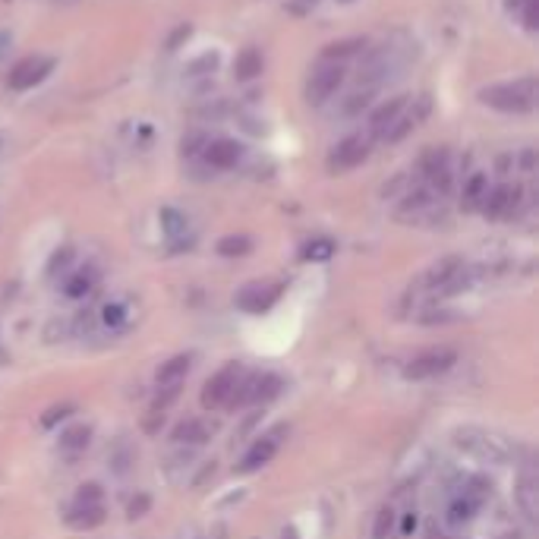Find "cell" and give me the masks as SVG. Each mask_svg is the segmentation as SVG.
<instances>
[{
    "instance_id": "6da1fadb",
    "label": "cell",
    "mask_w": 539,
    "mask_h": 539,
    "mask_svg": "<svg viewBox=\"0 0 539 539\" xmlns=\"http://www.w3.org/2000/svg\"><path fill=\"white\" fill-rule=\"evenodd\" d=\"M479 101L495 107V111H505V114H526L536 107V80H533V76H524V80L489 86L479 92Z\"/></svg>"
},
{
    "instance_id": "7a4b0ae2",
    "label": "cell",
    "mask_w": 539,
    "mask_h": 539,
    "mask_svg": "<svg viewBox=\"0 0 539 539\" xmlns=\"http://www.w3.org/2000/svg\"><path fill=\"white\" fill-rule=\"evenodd\" d=\"M454 445H458L460 451L473 454V458L489 460V464H508L514 451L501 435L486 433V429H458V433H454Z\"/></svg>"
},
{
    "instance_id": "3957f363",
    "label": "cell",
    "mask_w": 539,
    "mask_h": 539,
    "mask_svg": "<svg viewBox=\"0 0 539 539\" xmlns=\"http://www.w3.org/2000/svg\"><path fill=\"white\" fill-rule=\"evenodd\" d=\"M433 114V98L429 95H419V98H413V105L407 101L404 111L398 114V120H394L392 127L385 130V136H382V142H388V146H394V142H400L404 136H410L413 130L423 123V120Z\"/></svg>"
},
{
    "instance_id": "277c9868",
    "label": "cell",
    "mask_w": 539,
    "mask_h": 539,
    "mask_svg": "<svg viewBox=\"0 0 539 539\" xmlns=\"http://www.w3.org/2000/svg\"><path fill=\"white\" fill-rule=\"evenodd\" d=\"M344 63H334V60H325L319 70H316L313 76H309L307 82V101L309 105H325L328 98H332L334 92H338L341 86H344Z\"/></svg>"
},
{
    "instance_id": "5b68a950",
    "label": "cell",
    "mask_w": 539,
    "mask_h": 539,
    "mask_svg": "<svg viewBox=\"0 0 539 539\" xmlns=\"http://www.w3.org/2000/svg\"><path fill=\"white\" fill-rule=\"evenodd\" d=\"M369 152H373V146H369V136H347V139H341L338 146L332 148V155H328V171L332 173H344V171H353V167H359L363 161L369 158Z\"/></svg>"
},
{
    "instance_id": "8992f818",
    "label": "cell",
    "mask_w": 539,
    "mask_h": 539,
    "mask_svg": "<svg viewBox=\"0 0 539 539\" xmlns=\"http://www.w3.org/2000/svg\"><path fill=\"white\" fill-rule=\"evenodd\" d=\"M454 359H458V353L448 350V347H435V350H423L417 353V357L410 359L404 366V375L407 379H433V375L445 373V369L454 366Z\"/></svg>"
},
{
    "instance_id": "52a82bcc",
    "label": "cell",
    "mask_w": 539,
    "mask_h": 539,
    "mask_svg": "<svg viewBox=\"0 0 539 539\" xmlns=\"http://www.w3.org/2000/svg\"><path fill=\"white\" fill-rule=\"evenodd\" d=\"M240 375H243V366H240V363H227L221 373H215L212 379L206 382V388H202V407H208V410H215V407H227V400H231Z\"/></svg>"
},
{
    "instance_id": "ba28073f",
    "label": "cell",
    "mask_w": 539,
    "mask_h": 539,
    "mask_svg": "<svg viewBox=\"0 0 539 539\" xmlns=\"http://www.w3.org/2000/svg\"><path fill=\"white\" fill-rule=\"evenodd\" d=\"M520 202H524V189L518 183H501V187L489 189L486 199H483V208L479 212L486 215V218H514L520 212Z\"/></svg>"
},
{
    "instance_id": "9c48e42d",
    "label": "cell",
    "mask_w": 539,
    "mask_h": 539,
    "mask_svg": "<svg viewBox=\"0 0 539 539\" xmlns=\"http://www.w3.org/2000/svg\"><path fill=\"white\" fill-rule=\"evenodd\" d=\"M51 70H54V60L51 57H38V54H32V57H22L20 63L10 70L7 86L16 88V92H26V88L38 86V82L45 80Z\"/></svg>"
},
{
    "instance_id": "30bf717a",
    "label": "cell",
    "mask_w": 539,
    "mask_h": 539,
    "mask_svg": "<svg viewBox=\"0 0 539 539\" xmlns=\"http://www.w3.org/2000/svg\"><path fill=\"white\" fill-rule=\"evenodd\" d=\"M278 297H281V284H274V281H253V284H247L237 293V307L259 316V313H268V309L278 303Z\"/></svg>"
},
{
    "instance_id": "8fae6325",
    "label": "cell",
    "mask_w": 539,
    "mask_h": 539,
    "mask_svg": "<svg viewBox=\"0 0 539 539\" xmlns=\"http://www.w3.org/2000/svg\"><path fill=\"white\" fill-rule=\"evenodd\" d=\"M287 429L284 426H278V429H272V433H265V435H259V439L253 442V448H249L247 454H243V460H240V470L243 473H253V470H259V467H265L268 460L278 454V448H281V435H284Z\"/></svg>"
},
{
    "instance_id": "7c38bea8",
    "label": "cell",
    "mask_w": 539,
    "mask_h": 539,
    "mask_svg": "<svg viewBox=\"0 0 539 539\" xmlns=\"http://www.w3.org/2000/svg\"><path fill=\"white\" fill-rule=\"evenodd\" d=\"M400 221H429L435 218V193L429 187H419L413 193H407V199L398 208Z\"/></svg>"
},
{
    "instance_id": "4fadbf2b",
    "label": "cell",
    "mask_w": 539,
    "mask_h": 539,
    "mask_svg": "<svg viewBox=\"0 0 539 539\" xmlns=\"http://www.w3.org/2000/svg\"><path fill=\"white\" fill-rule=\"evenodd\" d=\"M407 101H410V95H394L392 101H385L382 107H375L373 117H369V136L382 139V136H385V130L392 127L394 120H398V114L404 111Z\"/></svg>"
},
{
    "instance_id": "5bb4252c",
    "label": "cell",
    "mask_w": 539,
    "mask_h": 539,
    "mask_svg": "<svg viewBox=\"0 0 539 539\" xmlns=\"http://www.w3.org/2000/svg\"><path fill=\"white\" fill-rule=\"evenodd\" d=\"M240 155H243V146L233 139H212L206 142V161L218 171H227V167H237Z\"/></svg>"
},
{
    "instance_id": "9a60e30c",
    "label": "cell",
    "mask_w": 539,
    "mask_h": 539,
    "mask_svg": "<svg viewBox=\"0 0 539 539\" xmlns=\"http://www.w3.org/2000/svg\"><path fill=\"white\" fill-rule=\"evenodd\" d=\"M105 520V505L101 501H76L67 514V524L76 526V530H92Z\"/></svg>"
},
{
    "instance_id": "2e32d148",
    "label": "cell",
    "mask_w": 539,
    "mask_h": 539,
    "mask_svg": "<svg viewBox=\"0 0 539 539\" xmlns=\"http://www.w3.org/2000/svg\"><path fill=\"white\" fill-rule=\"evenodd\" d=\"M486 193H489L486 173H470V180L464 183V193H460V208H464V212H479Z\"/></svg>"
},
{
    "instance_id": "e0dca14e",
    "label": "cell",
    "mask_w": 539,
    "mask_h": 539,
    "mask_svg": "<svg viewBox=\"0 0 539 539\" xmlns=\"http://www.w3.org/2000/svg\"><path fill=\"white\" fill-rule=\"evenodd\" d=\"M215 435V426L208 419H183L177 429H173V442H189V445H202Z\"/></svg>"
},
{
    "instance_id": "ac0fdd59",
    "label": "cell",
    "mask_w": 539,
    "mask_h": 539,
    "mask_svg": "<svg viewBox=\"0 0 539 539\" xmlns=\"http://www.w3.org/2000/svg\"><path fill=\"white\" fill-rule=\"evenodd\" d=\"M262 73V54L256 47H247V51H240L237 60H233V76L237 80H256Z\"/></svg>"
},
{
    "instance_id": "d6986e66",
    "label": "cell",
    "mask_w": 539,
    "mask_h": 539,
    "mask_svg": "<svg viewBox=\"0 0 539 539\" xmlns=\"http://www.w3.org/2000/svg\"><path fill=\"white\" fill-rule=\"evenodd\" d=\"M536 495H539L536 479H533V476H524V479H520V486H518V505H520V511H524L530 520H536V511H539Z\"/></svg>"
},
{
    "instance_id": "ffe728a7",
    "label": "cell",
    "mask_w": 539,
    "mask_h": 539,
    "mask_svg": "<svg viewBox=\"0 0 539 539\" xmlns=\"http://www.w3.org/2000/svg\"><path fill=\"white\" fill-rule=\"evenodd\" d=\"M88 439H92V429H88V426H73V429H67V433L60 435V451H70V454L82 451V448L88 445Z\"/></svg>"
},
{
    "instance_id": "44dd1931",
    "label": "cell",
    "mask_w": 539,
    "mask_h": 539,
    "mask_svg": "<svg viewBox=\"0 0 539 539\" xmlns=\"http://www.w3.org/2000/svg\"><path fill=\"white\" fill-rule=\"evenodd\" d=\"M334 256V243L328 237H316L303 247V259L307 262H328Z\"/></svg>"
},
{
    "instance_id": "7402d4cb",
    "label": "cell",
    "mask_w": 539,
    "mask_h": 539,
    "mask_svg": "<svg viewBox=\"0 0 539 539\" xmlns=\"http://www.w3.org/2000/svg\"><path fill=\"white\" fill-rule=\"evenodd\" d=\"M366 47V41L363 38H347V41H338V45H328L325 54H322V60H334V63H341V57H350V54L363 51Z\"/></svg>"
},
{
    "instance_id": "603a6c76",
    "label": "cell",
    "mask_w": 539,
    "mask_h": 539,
    "mask_svg": "<svg viewBox=\"0 0 539 539\" xmlns=\"http://www.w3.org/2000/svg\"><path fill=\"white\" fill-rule=\"evenodd\" d=\"M249 249H253V240H249V237H224L218 243L221 256H247Z\"/></svg>"
},
{
    "instance_id": "cb8c5ba5",
    "label": "cell",
    "mask_w": 539,
    "mask_h": 539,
    "mask_svg": "<svg viewBox=\"0 0 539 539\" xmlns=\"http://www.w3.org/2000/svg\"><path fill=\"white\" fill-rule=\"evenodd\" d=\"M394 518H398V514H394V508H382L379 514H375V526H373V539H388L392 536V530H394Z\"/></svg>"
},
{
    "instance_id": "d4e9b609",
    "label": "cell",
    "mask_w": 539,
    "mask_h": 539,
    "mask_svg": "<svg viewBox=\"0 0 539 539\" xmlns=\"http://www.w3.org/2000/svg\"><path fill=\"white\" fill-rule=\"evenodd\" d=\"M369 101H373V88H363V92H353L350 98H347L344 105V114L347 117H353V114H359L363 107H369Z\"/></svg>"
},
{
    "instance_id": "484cf974",
    "label": "cell",
    "mask_w": 539,
    "mask_h": 539,
    "mask_svg": "<svg viewBox=\"0 0 539 539\" xmlns=\"http://www.w3.org/2000/svg\"><path fill=\"white\" fill-rule=\"evenodd\" d=\"M92 284H95V274H92V272H80V274H76V278L67 284V293H70V297H82V293L92 291Z\"/></svg>"
},
{
    "instance_id": "4316f807",
    "label": "cell",
    "mask_w": 539,
    "mask_h": 539,
    "mask_svg": "<svg viewBox=\"0 0 539 539\" xmlns=\"http://www.w3.org/2000/svg\"><path fill=\"white\" fill-rule=\"evenodd\" d=\"M470 514H473V505H467L464 499H458L451 508H448V520H451V524H467Z\"/></svg>"
},
{
    "instance_id": "83f0119b",
    "label": "cell",
    "mask_w": 539,
    "mask_h": 539,
    "mask_svg": "<svg viewBox=\"0 0 539 539\" xmlns=\"http://www.w3.org/2000/svg\"><path fill=\"white\" fill-rule=\"evenodd\" d=\"M520 10H524V26L530 29V32H536L539 29V0H526Z\"/></svg>"
},
{
    "instance_id": "f1b7e54d",
    "label": "cell",
    "mask_w": 539,
    "mask_h": 539,
    "mask_svg": "<svg viewBox=\"0 0 539 539\" xmlns=\"http://www.w3.org/2000/svg\"><path fill=\"white\" fill-rule=\"evenodd\" d=\"M161 218L167 221L164 227H167V231H171V233H180V231H183V227H187V221L180 218L177 212H171V208H167V212H161Z\"/></svg>"
},
{
    "instance_id": "f546056e",
    "label": "cell",
    "mask_w": 539,
    "mask_h": 539,
    "mask_svg": "<svg viewBox=\"0 0 539 539\" xmlns=\"http://www.w3.org/2000/svg\"><path fill=\"white\" fill-rule=\"evenodd\" d=\"M76 501H101V486H95V483H88V486H80V493H76Z\"/></svg>"
},
{
    "instance_id": "4dcf8cb0",
    "label": "cell",
    "mask_w": 539,
    "mask_h": 539,
    "mask_svg": "<svg viewBox=\"0 0 539 539\" xmlns=\"http://www.w3.org/2000/svg\"><path fill=\"white\" fill-rule=\"evenodd\" d=\"M70 410H73V407H70V404H63V407H51V410H47V417L41 419V423H45V426H54V423H57V419L67 417Z\"/></svg>"
},
{
    "instance_id": "1f68e13d",
    "label": "cell",
    "mask_w": 539,
    "mask_h": 539,
    "mask_svg": "<svg viewBox=\"0 0 539 539\" xmlns=\"http://www.w3.org/2000/svg\"><path fill=\"white\" fill-rule=\"evenodd\" d=\"M105 322H107V325H117V322H123V309H120V307H107L105 309Z\"/></svg>"
},
{
    "instance_id": "d6a6232c",
    "label": "cell",
    "mask_w": 539,
    "mask_h": 539,
    "mask_svg": "<svg viewBox=\"0 0 539 539\" xmlns=\"http://www.w3.org/2000/svg\"><path fill=\"white\" fill-rule=\"evenodd\" d=\"M146 508H148V499L142 495L139 501H133V505H130V518H142V511H146Z\"/></svg>"
},
{
    "instance_id": "836d02e7",
    "label": "cell",
    "mask_w": 539,
    "mask_h": 539,
    "mask_svg": "<svg viewBox=\"0 0 539 539\" xmlns=\"http://www.w3.org/2000/svg\"><path fill=\"white\" fill-rule=\"evenodd\" d=\"M524 4H526V0H505V7H508V10H520Z\"/></svg>"
},
{
    "instance_id": "e575fe53",
    "label": "cell",
    "mask_w": 539,
    "mask_h": 539,
    "mask_svg": "<svg viewBox=\"0 0 539 539\" xmlns=\"http://www.w3.org/2000/svg\"><path fill=\"white\" fill-rule=\"evenodd\" d=\"M524 171H533V152H524Z\"/></svg>"
}]
</instances>
